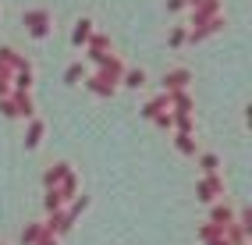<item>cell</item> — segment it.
I'll return each mask as SVG.
<instances>
[{
    "instance_id": "cell-1",
    "label": "cell",
    "mask_w": 252,
    "mask_h": 245,
    "mask_svg": "<svg viewBox=\"0 0 252 245\" xmlns=\"http://www.w3.org/2000/svg\"><path fill=\"white\" fill-rule=\"evenodd\" d=\"M25 25L43 29V25H50V14H46V11H29V14H25Z\"/></svg>"
},
{
    "instance_id": "cell-2",
    "label": "cell",
    "mask_w": 252,
    "mask_h": 245,
    "mask_svg": "<svg viewBox=\"0 0 252 245\" xmlns=\"http://www.w3.org/2000/svg\"><path fill=\"white\" fill-rule=\"evenodd\" d=\"M89 25H93V22H78V29H75V43H86V39H89Z\"/></svg>"
},
{
    "instance_id": "cell-3",
    "label": "cell",
    "mask_w": 252,
    "mask_h": 245,
    "mask_svg": "<svg viewBox=\"0 0 252 245\" xmlns=\"http://www.w3.org/2000/svg\"><path fill=\"white\" fill-rule=\"evenodd\" d=\"M185 78H189L185 71H174V75H167L163 82H167V86H174V89H178V86H185Z\"/></svg>"
},
{
    "instance_id": "cell-4",
    "label": "cell",
    "mask_w": 252,
    "mask_h": 245,
    "mask_svg": "<svg viewBox=\"0 0 252 245\" xmlns=\"http://www.w3.org/2000/svg\"><path fill=\"white\" fill-rule=\"evenodd\" d=\"M39 132H43V124L36 121V124L29 128V139H25V142H29V146H36V142H39Z\"/></svg>"
},
{
    "instance_id": "cell-5",
    "label": "cell",
    "mask_w": 252,
    "mask_h": 245,
    "mask_svg": "<svg viewBox=\"0 0 252 245\" xmlns=\"http://www.w3.org/2000/svg\"><path fill=\"white\" fill-rule=\"evenodd\" d=\"M61 178H64V163H57V167H54V171H50V174H46V182H50V185H54V182H61Z\"/></svg>"
},
{
    "instance_id": "cell-6",
    "label": "cell",
    "mask_w": 252,
    "mask_h": 245,
    "mask_svg": "<svg viewBox=\"0 0 252 245\" xmlns=\"http://www.w3.org/2000/svg\"><path fill=\"white\" fill-rule=\"evenodd\" d=\"M39 235H43V231H39V227H29V231H25V235H22V242H36V238H39Z\"/></svg>"
},
{
    "instance_id": "cell-7",
    "label": "cell",
    "mask_w": 252,
    "mask_h": 245,
    "mask_svg": "<svg viewBox=\"0 0 252 245\" xmlns=\"http://www.w3.org/2000/svg\"><path fill=\"white\" fill-rule=\"evenodd\" d=\"M128 86H142V71H131L128 75Z\"/></svg>"
},
{
    "instance_id": "cell-8",
    "label": "cell",
    "mask_w": 252,
    "mask_h": 245,
    "mask_svg": "<svg viewBox=\"0 0 252 245\" xmlns=\"http://www.w3.org/2000/svg\"><path fill=\"white\" fill-rule=\"evenodd\" d=\"M178 146H181L185 153H192V139H189V135H181V139H178Z\"/></svg>"
},
{
    "instance_id": "cell-9",
    "label": "cell",
    "mask_w": 252,
    "mask_h": 245,
    "mask_svg": "<svg viewBox=\"0 0 252 245\" xmlns=\"http://www.w3.org/2000/svg\"><path fill=\"white\" fill-rule=\"evenodd\" d=\"M167 4H171V7L178 11V7H185V0H167Z\"/></svg>"
},
{
    "instance_id": "cell-10",
    "label": "cell",
    "mask_w": 252,
    "mask_h": 245,
    "mask_svg": "<svg viewBox=\"0 0 252 245\" xmlns=\"http://www.w3.org/2000/svg\"><path fill=\"white\" fill-rule=\"evenodd\" d=\"M192 4H206V0H192Z\"/></svg>"
}]
</instances>
